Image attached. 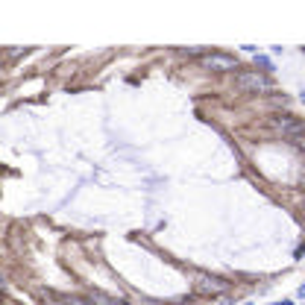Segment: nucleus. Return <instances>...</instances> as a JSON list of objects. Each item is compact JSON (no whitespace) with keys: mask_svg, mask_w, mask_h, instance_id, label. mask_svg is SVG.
<instances>
[{"mask_svg":"<svg viewBox=\"0 0 305 305\" xmlns=\"http://www.w3.org/2000/svg\"><path fill=\"white\" fill-rule=\"evenodd\" d=\"M303 185H305V170H303Z\"/></svg>","mask_w":305,"mask_h":305,"instance_id":"nucleus-13","label":"nucleus"},{"mask_svg":"<svg viewBox=\"0 0 305 305\" xmlns=\"http://www.w3.org/2000/svg\"><path fill=\"white\" fill-rule=\"evenodd\" d=\"M182 53H185V56H200V53H203V47H182Z\"/></svg>","mask_w":305,"mask_h":305,"instance_id":"nucleus-7","label":"nucleus"},{"mask_svg":"<svg viewBox=\"0 0 305 305\" xmlns=\"http://www.w3.org/2000/svg\"><path fill=\"white\" fill-rule=\"evenodd\" d=\"M300 297H305V282L300 285Z\"/></svg>","mask_w":305,"mask_h":305,"instance_id":"nucleus-11","label":"nucleus"},{"mask_svg":"<svg viewBox=\"0 0 305 305\" xmlns=\"http://www.w3.org/2000/svg\"><path fill=\"white\" fill-rule=\"evenodd\" d=\"M303 103H305V91H303Z\"/></svg>","mask_w":305,"mask_h":305,"instance_id":"nucleus-14","label":"nucleus"},{"mask_svg":"<svg viewBox=\"0 0 305 305\" xmlns=\"http://www.w3.org/2000/svg\"><path fill=\"white\" fill-rule=\"evenodd\" d=\"M273 305H294L291 300H282V303H273Z\"/></svg>","mask_w":305,"mask_h":305,"instance_id":"nucleus-10","label":"nucleus"},{"mask_svg":"<svg viewBox=\"0 0 305 305\" xmlns=\"http://www.w3.org/2000/svg\"><path fill=\"white\" fill-rule=\"evenodd\" d=\"M21 53H27V47H15V50H9V56L15 59V56H21Z\"/></svg>","mask_w":305,"mask_h":305,"instance_id":"nucleus-8","label":"nucleus"},{"mask_svg":"<svg viewBox=\"0 0 305 305\" xmlns=\"http://www.w3.org/2000/svg\"><path fill=\"white\" fill-rule=\"evenodd\" d=\"M88 300H91L94 305H126V303H121V300H115V297H109V294H100V291H91Z\"/></svg>","mask_w":305,"mask_h":305,"instance_id":"nucleus-5","label":"nucleus"},{"mask_svg":"<svg viewBox=\"0 0 305 305\" xmlns=\"http://www.w3.org/2000/svg\"><path fill=\"white\" fill-rule=\"evenodd\" d=\"M203 68L206 71H238V62L226 53H206L203 56Z\"/></svg>","mask_w":305,"mask_h":305,"instance_id":"nucleus-4","label":"nucleus"},{"mask_svg":"<svg viewBox=\"0 0 305 305\" xmlns=\"http://www.w3.org/2000/svg\"><path fill=\"white\" fill-rule=\"evenodd\" d=\"M255 65H258V68H264V71H273V62L267 59V56H258V53H255Z\"/></svg>","mask_w":305,"mask_h":305,"instance_id":"nucleus-6","label":"nucleus"},{"mask_svg":"<svg viewBox=\"0 0 305 305\" xmlns=\"http://www.w3.org/2000/svg\"><path fill=\"white\" fill-rule=\"evenodd\" d=\"M3 285H6V279H3V273H0V288H3Z\"/></svg>","mask_w":305,"mask_h":305,"instance_id":"nucleus-12","label":"nucleus"},{"mask_svg":"<svg viewBox=\"0 0 305 305\" xmlns=\"http://www.w3.org/2000/svg\"><path fill=\"white\" fill-rule=\"evenodd\" d=\"M235 85L241 91H264V88H270V79L264 74H258V71H241L238 79H235Z\"/></svg>","mask_w":305,"mask_h":305,"instance_id":"nucleus-3","label":"nucleus"},{"mask_svg":"<svg viewBox=\"0 0 305 305\" xmlns=\"http://www.w3.org/2000/svg\"><path fill=\"white\" fill-rule=\"evenodd\" d=\"M194 291L203 294V297H220L229 291V282L220 279V276H209V273H200L194 279Z\"/></svg>","mask_w":305,"mask_h":305,"instance_id":"nucleus-2","label":"nucleus"},{"mask_svg":"<svg viewBox=\"0 0 305 305\" xmlns=\"http://www.w3.org/2000/svg\"><path fill=\"white\" fill-rule=\"evenodd\" d=\"M267 123L273 126L279 135H285V138H294V141L305 135V123L300 121V118H294V115H273V118H270Z\"/></svg>","mask_w":305,"mask_h":305,"instance_id":"nucleus-1","label":"nucleus"},{"mask_svg":"<svg viewBox=\"0 0 305 305\" xmlns=\"http://www.w3.org/2000/svg\"><path fill=\"white\" fill-rule=\"evenodd\" d=\"M297 147H300V150L305 152V135H303V138H297Z\"/></svg>","mask_w":305,"mask_h":305,"instance_id":"nucleus-9","label":"nucleus"}]
</instances>
